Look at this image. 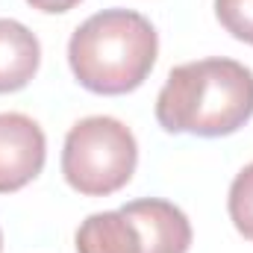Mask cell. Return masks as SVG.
Wrapping results in <instances>:
<instances>
[{
	"instance_id": "6da1fadb",
	"label": "cell",
	"mask_w": 253,
	"mask_h": 253,
	"mask_svg": "<svg viewBox=\"0 0 253 253\" xmlns=\"http://www.w3.org/2000/svg\"><path fill=\"white\" fill-rule=\"evenodd\" d=\"M251 118L253 71L224 56L171 68L156 97V121L174 135L221 138L242 129Z\"/></svg>"
},
{
	"instance_id": "7a4b0ae2",
	"label": "cell",
	"mask_w": 253,
	"mask_h": 253,
	"mask_svg": "<svg viewBox=\"0 0 253 253\" xmlns=\"http://www.w3.org/2000/svg\"><path fill=\"white\" fill-rule=\"evenodd\" d=\"M159 56V36L153 24L132 9H103L85 18L71 42L68 65L77 83L91 94L135 91Z\"/></svg>"
},
{
	"instance_id": "3957f363",
	"label": "cell",
	"mask_w": 253,
	"mask_h": 253,
	"mask_svg": "<svg viewBox=\"0 0 253 253\" xmlns=\"http://www.w3.org/2000/svg\"><path fill=\"white\" fill-rule=\"evenodd\" d=\"M138 144L132 129L109 115L83 118L68 129L62 147L65 183L85 197H106L132 180Z\"/></svg>"
},
{
	"instance_id": "277c9868",
	"label": "cell",
	"mask_w": 253,
	"mask_h": 253,
	"mask_svg": "<svg viewBox=\"0 0 253 253\" xmlns=\"http://www.w3.org/2000/svg\"><path fill=\"white\" fill-rule=\"evenodd\" d=\"M47 159L44 129L30 115L0 112V194L30 186Z\"/></svg>"
},
{
	"instance_id": "5b68a950",
	"label": "cell",
	"mask_w": 253,
	"mask_h": 253,
	"mask_svg": "<svg viewBox=\"0 0 253 253\" xmlns=\"http://www.w3.org/2000/svg\"><path fill=\"white\" fill-rule=\"evenodd\" d=\"M121 212L135 224L144 253H189L191 221L180 206L162 197H141L121 206Z\"/></svg>"
},
{
	"instance_id": "8992f818",
	"label": "cell",
	"mask_w": 253,
	"mask_h": 253,
	"mask_svg": "<svg viewBox=\"0 0 253 253\" xmlns=\"http://www.w3.org/2000/svg\"><path fill=\"white\" fill-rule=\"evenodd\" d=\"M42 65V44L30 27L0 18V94L21 91Z\"/></svg>"
},
{
	"instance_id": "52a82bcc",
	"label": "cell",
	"mask_w": 253,
	"mask_h": 253,
	"mask_svg": "<svg viewBox=\"0 0 253 253\" xmlns=\"http://www.w3.org/2000/svg\"><path fill=\"white\" fill-rule=\"evenodd\" d=\"M74 245L77 253H144L135 224L121 209L88 215L80 224Z\"/></svg>"
},
{
	"instance_id": "ba28073f",
	"label": "cell",
	"mask_w": 253,
	"mask_h": 253,
	"mask_svg": "<svg viewBox=\"0 0 253 253\" xmlns=\"http://www.w3.org/2000/svg\"><path fill=\"white\" fill-rule=\"evenodd\" d=\"M227 209H230V221L239 230V236L253 242V162L236 174L230 186V197H227Z\"/></svg>"
},
{
	"instance_id": "9c48e42d",
	"label": "cell",
	"mask_w": 253,
	"mask_h": 253,
	"mask_svg": "<svg viewBox=\"0 0 253 253\" xmlns=\"http://www.w3.org/2000/svg\"><path fill=\"white\" fill-rule=\"evenodd\" d=\"M215 18L233 39L253 44V0H215Z\"/></svg>"
},
{
	"instance_id": "30bf717a",
	"label": "cell",
	"mask_w": 253,
	"mask_h": 253,
	"mask_svg": "<svg viewBox=\"0 0 253 253\" xmlns=\"http://www.w3.org/2000/svg\"><path fill=\"white\" fill-rule=\"evenodd\" d=\"M33 9H39V12H47V15H59V12H71L77 3H83V0H27Z\"/></svg>"
},
{
	"instance_id": "8fae6325",
	"label": "cell",
	"mask_w": 253,
	"mask_h": 253,
	"mask_svg": "<svg viewBox=\"0 0 253 253\" xmlns=\"http://www.w3.org/2000/svg\"><path fill=\"white\" fill-rule=\"evenodd\" d=\"M0 248H3V233H0Z\"/></svg>"
}]
</instances>
